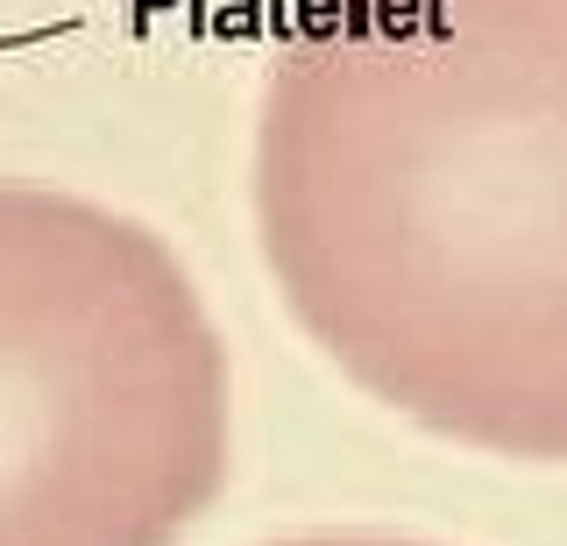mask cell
Listing matches in <instances>:
<instances>
[{"label":"cell","mask_w":567,"mask_h":546,"mask_svg":"<svg viewBox=\"0 0 567 546\" xmlns=\"http://www.w3.org/2000/svg\"><path fill=\"white\" fill-rule=\"evenodd\" d=\"M277 206L404 391L567 426V0H298Z\"/></svg>","instance_id":"cell-1"}]
</instances>
